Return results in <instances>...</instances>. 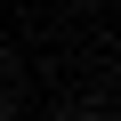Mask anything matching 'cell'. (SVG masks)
Segmentation results:
<instances>
[{"mask_svg":"<svg viewBox=\"0 0 121 121\" xmlns=\"http://www.w3.org/2000/svg\"><path fill=\"white\" fill-rule=\"evenodd\" d=\"M0 121H24V113H16V105H8V113H0Z\"/></svg>","mask_w":121,"mask_h":121,"instance_id":"obj_1","label":"cell"}]
</instances>
